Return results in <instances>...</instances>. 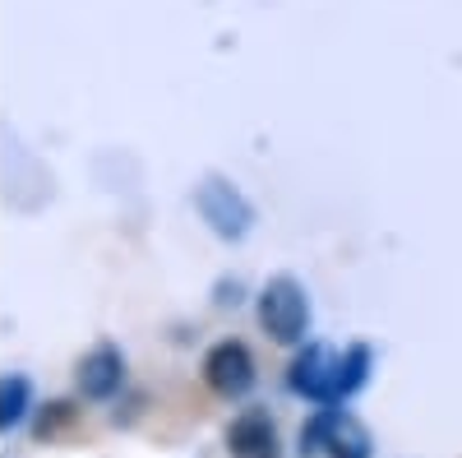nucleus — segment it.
Returning <instances> with one entry per match:
<instances>
[{"label":"nucleus","mask_w":462,"mask_h":458,"mask_svg":"<svg viewBox=\"0 0 462 458\" xmlns=\"http://www.w3.org/2000/svg\"><path fill=\"white\" fill-rule=\"evenodd\" d=\"M305 320H310V311H305V292L291 278H273L263 287V296H259V324L273 333L278 342L300 338Z\"/></svg>","instance_id":"nucleus-1"},{"label":"nucleus","mask_w":462,"mask_h":458,"mask_svg":"<svg viewBox=\"0 0 462 458\" xmlns=\"http://www.w3.org/2000/svg\"><path fill=\"white\" fill-rule=\"evenodd\" d=\"M204 379H208L217 394H226V398L245 394L254 385V361L245 352V342H236V338L217 342V348L204 357Z\"/></svg>","instance_id":"nucleus-2"},{"label":"nucleus","mask_w":462,"mask_h":458,"mask_svg":"<svg viewBox=\"0 0 462 458\" xmlns=\"http://www.w3.org/2000/svg\"><path fill=\"white\" fill-rule=\"evenodd\" d=\"M315 440L324 444L328 458H370V435L356 416L346 412H324L315 422Z\"/></svg>","instance_id":"nucleus-3"},{"label":"nucleus","mask_w":462,"mask_h":458,"mask_svg":"<svg viewBox=\"0 0 462 458\" xmlns=\"http://www.w3.org/2000/svg\"><path fill=\"white\" fill-rule=\"evenodd\" d=\"M337 370H342V361H333L328 348H305L291 361V385L305 398H324V394H337Z\"/></svg>","instance_id":"nucleus-4"},{"label":"nucleus","mask_w":462,"mask_h":458,"mask_svg":"<svg viewBox=\"0 0 462 458\" xmlns=\"http://www.w3.org/2000/svg\"><path fill=\"white\" fill-rule=\"evenodd\" d=\"M226 444L236 458H278V431L263 412H245L241 422H231Z\"/></svg>","instance_id":"nucleus-5"},{"label":"nucleus","mask_w":462,"mask_h":458,"mask_svg":"<svg viewBox=\"0 0 462 458\" xmlns=\"http://www.w3.org/2000/svg\"><path fill=\"white\" fill-rule=\"evenodd\" d=\"M116 385H121V357H116V348H97L79 361V389L88 398H106V394H116Z\"/></svg>","instance_id":"nucleus-6"},{"label":"nucleus","mask_w":462,"mask_h":458,"mask_svg":"<svg viewBox=\"0 0 462 458\" xmlns=\"http://www.w3.org/2000/svg\"><path fill=\"white\" fill-rule=\"evenodd\" d=\"M213 195H217V204H213V200H204V213L222 227L226 237H241V227L250 222V209H245L236 195H231L226 185H213Z\"/></svg>","instance_id":"nucleus-7"},{"label":"nucleus","mask_w":462,"mask_h":458,"mask_svg":"<svg viewBox=\"0 0 462 458\" xmlns=\"http://www.w3.org/2000/svg\"><path fill=\"white\" fill-rule=\"evenodd\" d=\"M23 412H28V379L5 375V379H0V426L10 431Z\"/></svg>","instance_id":"nucleus-8"}]
</instances>
